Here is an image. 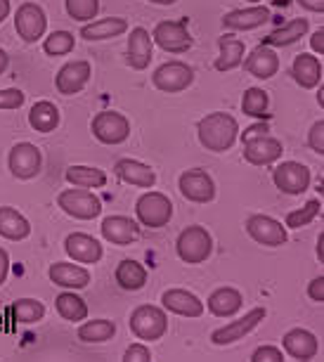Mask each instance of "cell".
<instances>
[{
	"label": "cell",
	"instance_id": "obj_51",
	"mask_svg": "<svg viewBox=\"0 0 324 362\" xmlns=\"http://www.w3.org/2000/svg\"><path fill=\"white\" fill-rule=\"evenodd\" d=\"M10 15V0H0V24H3V19H8Z\"/></svg>",
	"mask_w": 324,
	"mask_h": 362
},
{
	"label": "cell",
	"instance_id": "obj_10",
	"mask_svg": "<svg viewBox=\"0 0 324 362\" xmlns=\"http://www.w3.org/2000/svg\"><path fill=\"white\" fill-rule=\"evenodd\" d=\"M272 182L284 194H303L310 187V170L299 161H282L272 170Z\"/></svg>",
	"mask_w": 324,
	"mask_h": 362
},
{
	"label": "cell",
	"instance_id": "obj_11",
	"mask_svg": "<svg viewBox=\"0 0 324 362\" xmlns=\"http://www.w3.org/2000/svg\"><path fill=\"white\" fill-rule=\"evenodd\" d=\"M265 320V308H253L246 313L244 317L234 320V322H227L225 327H220L211 334V341L216 346H230V344H237L246 337V334H251L256 327Z\"/></svg>",
	"mask_w": 324,
	"mask_h": 362
},
{
	"label": "cell",
	"instance_id": "obj_2",
	"mask_svg": "<svg viewBox=\"0 0 324 362\" xmlns=\"http://www.w3.org/2000/svg\"><path fill=\"white\" fill-rule=\"evenodd\" d=\"M175 251H178V256H180V261H185L187 265L204 263L213 251V239L209 235V230L202 228V225H190V228H185L180 235H178Z\"/></svg>",
	"mask_w": 324,
	"mask_h": 362
},
{
	"label": "cell",
	"instance_id": "obj_47",
	"mask_svg": "<svg viewBox=\"0 0 324 362\" xmlns=\"http://www.w3.org/2000/svg\"><path fill=\"white\" fill-rule=\"evenodd\" d=\"M8 272H10V256H8V251H5V249H0V284H5Z\"/></svg>",
	"mask_w": 324,
	"mask_h": 362
},
{
	"label": "cell",
	"instance_id": "obj_17",
	"mask_svg": "<svg viewBox=\"0 0 324 362\" xmlns=\"http://www.w3.org/2000/svg\"><path fill=\"white\" fill-rule=\"evenodd\" d=\"M102 237L116 247H128L140 239V225L126 216H109L102 221Z\"/></svg>",
	"mask_w": 324,
	"mask_h": 362
},
{
	"label": "cell",
	"instance_id": "obj_54",
	"mask_svg": "<svg viewBox=\"0 0 324 362\" xmlns=\"http://www.w3.org/2000/svg\"><path fill=\"white\" fill-rule=\"evenodd\" d=\"M149 3H156V5H173L178 0H149Z\"/></svg>",
	"mask_w": 324,
	"mask_h": 362
},
{
	"label": "cell",
	"instance_id": "obj_23",
	"mask_svg": "<svg viewBox=\"0 0 324 362\" xmlns=\"http://www.w3.org/2000/svg\"><path fill=\"white\" fill-rule=\"evenodd\" d=\"M270 19V10L263 5L256 8H246V10H232L223 17V26L227 31H251L263 26Z\"/></svg>",
	"mask_w": 324,
	"mask_h": 362
},
{
	"label": "cell",
	"instance_id": "obj_16",
	"mask_svg": "<svg viewBox=\"0 0 324 362\" xmlns=\"http://www.w3.org/2000/svg\"><path fill=\"white\" fill-rule=\"evenodd\" d=\"M282 142L277 138H270V135H258V138H251L244 142V159L253 163V166H270L277 159H282Z\"/></svg>",
	"mask_w": 324,
	"mask_h": 362
},
{
	"label": "cell",
	"instance_id": "obj_34",
	"mask_svg": "<svg viewBox=\"0 0 324 362\" xmlns=\"http://www.w3.org/2000/svg\"><path fill=\"white\" fill-rule=\"evenodd\" d=\"M244 59V43L234 36H223L220 38V57L216 59V69L218 71H232L237 69Z\"/></svg>",
	"mask_w": 324,
	"mask_h": 362
},
{
	"label": "cell",
	"instance_id": "obj_8",
	"mask_svg": "<svg viewBox=\"0 0 324 362\" xmlns=\"http://www.w3.org/2000/svg\"><path fill=\"white\" fill-rule=\"evenodd\" d=\"M178 187H180V194L187 202L209 204L216 199V182H213V177L202 168L185 170L180 175V180H178Z\"/></svg>",
	"mask_w": 324,
	"mask_h": 362
},
{
	"label": "cell",
	"instance_id": "obj_5",
	"mask_svg": "<svg viewBox=\"0 0 324 362\" xmlns=\"http://www.w3.org/2000/svg\"><path fill=\"white\" fill-rule=\"evenodd\" d=\"M135 214L144 228H163L173 218V204L161 192H144L135 204Z\"/></svg>",
	"mask_w": 324,
	"mask_h": 362
},
{
	"label": "cell",
	"instance_id": "obj_39",
	"mask_svg": "<svg viewBox=\"0 0 324 362\" xmlns=\"http://www.w3.org/2000/svg\"><path fill=\"white\" fill-rule=\"evenodd\" d=\"M320 214H322V202L320 199H310L303 209H296V211H291V214L287 216V228L301 230V228H306V225L313 223Z\"/></svg>",
	"mask_w": 324,
	"mask_h": 362
},
{
	"label": "cell",
	"instance_id": "obj_48",
	"mask_svg": "<svg viewBox=\"0 0 324 362\" xmlns=\"http://www.w3.org/2000/svg\"><path fill=\"white\" fill-rule=\"evenodd\" d=\"M310 47H313L315 52H320V57H322V52H324V29L322 26L313 33V38H310Z\"/></svg>",
	"mask_w": 324,
	"mask_h": 362
},
{
	"label": "cell",
	"instance_id": "obj_53",
	"mask_svg": "<svg viewBox=\"0 0 324 362\" xmlns=\"http://www.w3.org/2000/svg\"><path fill=\"white\" fill-rule=\"evenodd\" d=\"M8 64H10L8 52H5V50H0V74H3L5 69H8Z\"/></svg>",
	"mask_w": 324,
	"mask_h": 362
},
{
	"label": "cell",
	"instance_id": "obj_45",
	"mask_svg": "<svg viewBox=\"0 0 324 362\" xmlns=\"http://www.w3.org/2000/svg\"><path fill=\"white\" fill-rule=\"evenodd\" d=\"M123 362H151V353L144 344H133L128 346L126 355H123Z\"/></svg>",
	"mask_w": 324,
	"mask_h": 362
},
{
	"label": "cell",
	"instance_id": "obj_27",
	"mask_svg": "<svg viewBox=\"0 0 324 362\" xmlns=\"http://www.w3.org/2000/svg\"><path fill=\"white\" fill-rule=\"evenodd\" d=\"M291 76L294 81L299 83L301 88H306V90H310V88L320 86L322 83V64L320 59L313 57V54H299V57L294 59V66H291Z\"/></svg>",
	"mask_w": 324,
	"mask_h": 362
},
{
	"label": "cell",
	"instance_id": "obj_37",
	"mask_svg": "<svg viewBox=\"0 0 324 362\" xmlns=\"http://www.w3.org/2000/svg\"><path fill=\"white\" fill-rule=\"evenodd\" d=\"M45 315V305L38 298H17L12 303V317L19 325H36Z\"/></svg>",
	"mask_w": 324,
	"mask_h": 362
},
{
	"label": "cell",
	"instance_id": "obj_31",
	"mask_svg": "<svg viewBox=\"0 0 324 362\" xmlns=\"http://www.w3.org/2000/svg\"><path fill=\"white\" fill-rule=\"evenodd\" d=\"M29 124L38 133H52L59 126V109L47 100H40L31 107Z\"/></svg>",
	"mask_w": 324,
	"mask_h": 362
},
{
	"label": "cell",
	"instance_id": "obj_1",
	"mask_svg": "<svg viewBox=\"0 0 324 362\" xmlns=\"http://www.w3.org/2000/svg\"><path fill=\"white\" fill-rule=\"evenodd\" d=\"M199 142L209 149V152H225L237 142L239 135V124L237 119L225 112H213L209 116H204L197 126Z\"/></svg>",
	"mask_w": 324,
	"mask_h": 362
},
{
	"label": "cell",
	"instance_id": "obj_46",
	"mask_svg": "<svg viewBox=\"0 0 324 362\" xmlns=\"http://www.w3.org/2000/svg\"><path fill=\"white\" fill-rule=\"evenodd\" d=\"M308 296L315 300V303H324V277H315L313 282L308 284Z\"/></svg>",
	"mask_w": 324,
	"mask_h": 362
},
{
	"label": "cell",
	"instance_id": "obj_3",
	"mask_svg": "<svg viewBox=\"0 0 324 362\" xmlns=\"http://www.w3.org/2000/svg\"><path fill=\"white\" fill-rule=\"evenodd\" d=\"M128 327L140 341H158L168 332L166 310L158 308V305H140L130 315Z\"/></svg>",
	"mask_w": 324,
	"mask_h": 362
},
{
	"label": "cell",
	"instance_id": "obj_13",
	"mask_svg": "<svg viewBox=\"0 0 324 362\" xmlns=\"http://www.w3.org/2000/svg\"><path fill=\"white\" fill-rule=\"evenodd\" d=\"M15 29L19 33V38L26 40V43H36L38 38H43V33L47 29V17L43 8L36 3H24L17 10Z\"/></svg>",
	"mask_w": 324,
	"mask_h": 362
},
{
	"label": "cell",
	"instance_id": "obj_35",
	"mask_svg": "<svg viewBox=\"0 0 324 362\" xmlns=\"http://www.w3.org/2000/svg\"><path fill=\"white\" fill-rule=\"evenodd\" d=\"M66 180L74 187L95 189L107 185V173L102 168H93V166H71L66 168Z\"/></svg>",
	"mask_w": 324,
	"mask_h": 362
},
{
	"label": "cell",
	"instance_id": "obj_9",
	"mask_svg": "<svg viewBox=\"0 0 324 362\" xmlns=\"http://www.w3.org/2000/svg\"><path fill=\"white\" fill-rule=\"evenodd\" d=\"M93 135L102 145H121L130 135V121L119 112H100L93 119Z\"/></svg>",
	"mask_w": 324,
	"mask_h": 362
},
{
	"label": "cell",
	"instance_id": "obj_33",
	"mask_svg": "<svg viewBox=\"0 0 324 362\" xmlns=\"http://www.w3.org/2000/svg\"><path fill=\"white\" fill-rule=\"evenodd\" d=\"M54 308H57V313L66 322H83L88 317V303L74 291H62L54 298Z\"/></svg>",
	"mask_w": 324,
	"mask_h": 362
},
{
	"label": "cell",
	"instance_id": "obj_20",
	"mask_svg": "<svg viewBox=\"0 0 324 362\" xmlns=\"http://www.w3.org/2000/svg\"><path fill=\"white\" fill-rule=\"evenodd\" d=\"M64 251L69 258H74L76 263H98L102 258V244L91 235H83V232H74V235L66 237L64 242Z\"/></svg>",
	"mask_w": 324,
	"mask_h": 362
},
{
	"label": "cell",
	"instance_id": "obj_25",
	"mask_svg": "<svg viewBox=\"0 0 324 362\" xmlns=\"http://www.w3.org/2000/svg\"><path fill=\"white\" fill-rule=\"evenodd\" d=\"M114 173L119 175V180L128 182V185H135V187H147L149 189V187H154V182H156L154 170H151L147 163L135 161V159L116 161Z\"/></svg>",
	"mask_w": 324,
	"mask_h": 362
},
{
	"label": "cell",
	"instance_id": "obj_38",
	"mask_svg": "<svg viewBox=\"0 0 324 362\" xmlns=\"http://www.w3.org/2000/svg\"><path fill=\"white\" fill-rule=\"evenodd\" d=\"M267 107H270V98L263 88H249L241 98V112L246 116H253V119H263L267 114Z\"/></svg>",
	"mask_w": 324,
	"mask_h": 362
},
{
	"label": "cell",
	"instance_id": "obj_4",
	"mask_svg": "<svg viewBox=\"0 0 324 362\" xmlns=\"http://www.w3.org/2000/svg\"><path fill=\"white\" fill-rule=\"evenodd\" d=\"M57 206L64 211L66 216L79 218V221H93L102 214V202L98 194H93L91 189H64L57 197Z\"/></svg>",
	"mask_w": 324,
	"mask_h": 362
},
{
	"label": "cell",
	"instance_id": "obj_32",
	"mask_svg": "<svg viewBox=\"0 0 324 362\" xmlns=\"http://www.w3.org/2000/svg\"><path fill=\"white\" fill-rule=\"evenodd\" d=\"M308 33V19H291V22H287L284 26H279V29H274L270 36L263 40V45H270V47H282V45H291L296 40H301L303 36Z\"/></svg>",
	"mask_w": 324,
	"mask_h": 362
},
{
	"label": "cell",
	"instance_id": "obj_40",
	"mask_svg": "<svg viewBox=\"0 0 324 362\" xmlns=\"http://www.w3.org/2000/svg\"><path fill=\"white\" fill-rule=\"evenodd\" d=\"M76 40L69 31H52L50 36L45 38L43 50L50 54V57H59V54H69L74 50Z\"/></svg>",
	"mask_w": 324,
	"mask_h": 362
},
{
	"label": "cell",
	"instance_id": "obj_50",
	"mask_svg": "<svg viewBox=\"0 0 324 362\" xmlns=\"http://www.w3.org/2000/svg\"><path fill=\"white\" fill-rule=\"evenodd\" d=\"M299 5H303L306 10H310V12H324V0H299Z\"/></svg>",
	"mask_w": 324,
	"mask_h": 362
},
{
	"label": "cell",
	"instance_id": "obj_30",
	"mask_svg": "<svg viewBox=\"0 0 324 362\" xmlns=\"http://www.w3.org/2000/svg\"><path fill=\"white\" fill-rule=\"evenodd\" d=\"M128 31V22L121 17H107V19H98L93 24H86L81 29V36L86 40H107V38H116L121 33Z\"/></svg>",
	"mask_w": 324,
	"mask_h": 362
},
{
	"label": "cell",
	"instance_id": "obj_49",
	"mask_svg": "<svg viewBox=\"0 0 324 362\" xmlns=\"http://www.w3.org/2000/svg\"><path fill=\"white\" fill-rule=\"evenodd\" d=\"M265 133H267V124H258V126L246 128V133H244V142H246V140H251V138H258V135H265Z\"/></svg>",
	"mask_w": 324,
	"mask_h": 362
},
{
	"label": "cell",
	"instance_id": "obj_52",
	"mask_svg": "<svg viewBox=\"0 0 324 362\" xmlns=\"http://www.w3.org/2000/svg\"><path fill=\"white\" fill-rule=\"evenodd\" d=\"M317 258H320V263L324 261V235L320 232V239H317Z\"/></svg>",
	"mask_w": 324,
	"mask_h": 362
},
{
	"label": "cell",
	"instance_id": "obj_24",
	"mask_svg": "<svg viewBox=\"0 0 324 362\" xmlns=\"http://www.w3.org/2000/svg\"><path fill=\"white\" fill-rule=\"evenodd\" d=\"M47 277L52 279V284L62 286V289H83V286L91 284V272L81 265L74 263H54L47 270Z\"/></svg>",
	"mask_w": 324,
	"mask_h": 362
},
{
	"label": "cell",
	"instance_id": "obj_44",
	"mask_svg": "<svg viewBox=\"0 0 324 362\" xmlns=\"http://www.w3.org/2000/svg\"><path fill=\"white\" fill-rule=\"evenodd\" d=\"M308 145L313 147V152L322 154L324 152V121L320 119L317 124H313L308 133Z\"/></svg>",
	"mask_w": 324,
	"mask_h": 362
},
{
	"label": "cell",
	"instance_id": "obj_36",
	"mask_svg": "<svg viewBox=\"0 0 324 362\" xmlns=\"http://www.w3.org/2000/svg\"><path fill=\"white\" fill-rule=\"evenodd\" d=\"M79 339L83 344H105V341L114 339L116 334V325L109 322V320H93V322H83L79 327Z\"/></svg>",
	"mask_w": 324,
	"mask_h": 362
},
{
	"label": "cell",
	"instance_id": "obj_14",
	"mask_svg": "<svg viewBox=\"0 0 324 362\" xmlns=\"http://www.w3.org/2000/svg\"><path fill=\"white\" fill-rule=\"evenodd\" d=\"M246 232L253 242L263 244V247H282L287 242V228H282L279 221L263 214H256L246 221Z\"/></svg>",
	"mask_w": 324,
	"mask_h": 362
},
{
	"label": "cell",
	"instance_id": "obj_55",
	"mask_svg": "<svg viewBox=\"0 0 324 362\" xmlns=\"http://www.w3.org/2000/svg\"><path fill=\"white\" fill-rule=\"evenodd\" d=\"M322 95H324V88L320 86V95H317V102H320V107L324 105V98H322Z\"/></svg>",
	"mask_w": 324,
	"mask_h": 362
},
{
	"label": "cell",
	"instance_id": "obj_41",
	"mask_svg": "<svg viewBox=\"0 0 324 362\" xmlns=\"http://www.w3.org/2000/svg\"><path fill=\"white\" fill-rule=\"evenodd\" d=\"M66 12L76 22H93L100 12V0H66Z\"/></svg>",
	"mask_w": 324,
	"mask_h": 362
},
{
	"label": "cell",
	"instance_id": "obj_28",
	"mask_svg": "<svg viewBox=\"0 0 324 362\" xmlns=\"http://www.w3.org/2000/svg\"><path fill=\"white\" fill-rule=\"evenodd\" d=\"M116 284L126 291H140L144 284H147V268L140 261H133V258H123V261L116 265Z\"/></svg>",
	"mask_w": 324,
	"mask_h": 362
},
{
	"label": "cell",
	"instance_id": "obj_56",
	"mask_svg": "<svg viewBox=\"0 0 324 362\" xmlns=\"http://www.w3.org/2000/svg\"><path fill=\"white\" fill-rule=\"evenodd\" d=\"M249 3H260V0H249Z\"/></svg>",
	"mask_w": 324,
	"mask_h": 362
},
{
	"label": "cell",
	"instance_id": "obj_18",
	"mask_svg": "<svg viewBox=\"0 0 324 362\" xmlns=\"http://www.w3.org/2000/svg\"><path fill=\"white\" fill-rule=\"evenodd\" d=\"M244 62V69L251 74V76H256V78H272L274 74H277L279 69V57H277V52L272 50L270 45H256L253 50L249 52V57L246 59H241Z\"/></svg>",
	"mask_w": 324,
	"mask_h": 362
},
{
	"label": "cell",
	"instance_id": "obj_26",
	"mask_svg": "<svg viewBox=\"0 0 324 362\" xmlns=\"http://www.w3.org/2000/svg\"><path fill=\"white\" fill-rule=\"evenodd\" d=\"M241 303H244V298H241V291L232 289V286H220L209 296V310L211 315L216 317H232L237 315Z\"/></svg>",
	"mask_w": 324,
	"mask_h": 362
},
{
	"label": "cell",
	"instance_id": "obj_12",
	"mask_svg": "<svg viewBox=\"0 0 324 362\" xmlns=\"http://www.w3.org/2000/svg\"><path fill=\"white\" fill-rule=\"evenodd\" d=\"M40 149L31 142H19L10 149V156H8V166H10V173L19 177V180H31V177L38 175L40 170Z\"/></svg>",
	"mask_w": 324,
	"mask_h": 362
},
{
	"label": "cell",
	"instance_id": "obj_43",
	"mask_svg": "<svg viewBox=\"0 0 324 362\" xmlns=\"http://www.w3.org/2000/svg\"><path fill=\"white\" fill-rule=\"evenodd\" d=\"M251 362H284V355L277 346H260L253 351Z\"/></svg>",
	"mask_w": 324,
	"mask_h": 362
},
{
	"label": "cell",
	"instance_id": "obj_7",
	"mask_svg": "<svg viewBox=\"0 0 324 362\" xmlns=\"http://www.w3.org/2000/svg\"><path fill=\"white\" fill-rule=\"evenodd\" d=\"M192 81H195L192 66H187L185 62H178V59L175 62L161 64L154 71V76H151V83L161 93H183L192 86Z\"/></svg>",
	"mask_w": 324,
	"mask_h": 362
},
{
	"label": "cell",
	"instance_id": "obj_6",
	"mask_svg": "<svg viewBox=\"0 0 324 362\" xmlns=\"http://www.w3.org/2000/svg\"><path fill=\"white\" fill-rule=\"evenodd\" d=\"M151 43H156L161 50L180 54L192 47V36L187 31V19L180 22H158L151 33Z\"/></svg>",
	"mask_w": 324,
	"mask_h": 362
},
{
	"label": "cell",
	"instance_id": "obj_21",
	"mask_svg": "<svg viewBox=\"0 0 324 362\" xmlns=\"http://www.w3.org/2000/svg\"><path fill=\"white\" fill-rule=\"evenodd\" d=\"M151 50H154V43L149 38V31L142 29V26H135L130 31V38H128V64L130 69L135 71H142L147 69L149 62H151Z\"/></svg>",
	"mask_w": 324,
	"mask_h": 362
},
{
	"label": "cell",
	"instance_id": "obj_19",
	"mask_svg": "<svg viewBox=\"0 0 324 362\" xmlns=\"http://www.w3.org/2000/svg\"><path fill=\"white\" fill-rule=\"evenodd\" d=\"M282 346H284V351L291 355V358L301 360V362L313 360L317 351H320V344H317L315 334L308 329H301V327L289 329L284 334V339H282Z\"/></svg>",
	"mask_w": 324,
	"mask_h": 362
},
{
	"label": "cell",
	"instance_id": "obj_15",
	"mask_svg": "<svg viewBox=\"0 0 324 362\" xmlns=\"http://www.w3.org/2000/svg\"><path fill=\"white\" fill-rule=\"evenodd\" d=\"M91 62L86 59H74V62L64 64L57 71V78H54V86H57L59 95H76L81 93L91 81Z\"/></svg>",
	"mask_w": 324,
	"mask_h": 362
},
{
	"label": "cell",
	"instance_id": "obj_42",
	"mask_svg": "<svg viewBox=\"0 0 324 362\" xmlns=\"http://www.w3.org/2000/svg\"><path fill=\"white\" fill-rule=\"evenodd\" d=\"M26 95L22 90H17V88H5V90H0V109H19L24 105Z\"/></svg>",
	"mask_w": 324,
	"mask_h": 362
},
{
	"label": "cell",
	"instance_id": "obj_29",
	"mask_svg": "<svg viewBox=\"0 0 324 362\" xmlns=\"http://www.w3.org/2000/svg\"><path fill=\"white\" fill-rule=\"evenodd\" d=\"M31 235L29 221L10 206H0V237L10 239V242H22Z\"/></svg>",
	"mask_w": 324,
	"mask_h": 362
},
{
	"label": "cell",
	"instance_id": "obj_22",
	"mask_svg": "<svg viewBox=\"0 0 324 362\" xmlns=\"http://www.w3.org/2000/svg\"><path fill=\"white\" fill-rule=\"evenodd\" d=\"M161 303L166 310L175 313V315H183V317L204 315V303L199 300V296H195L192 291H185V289H168L161 296Z\"/></svg>",
	"mask_w": 324,
	"mask_h": 362
}]
</instances>
